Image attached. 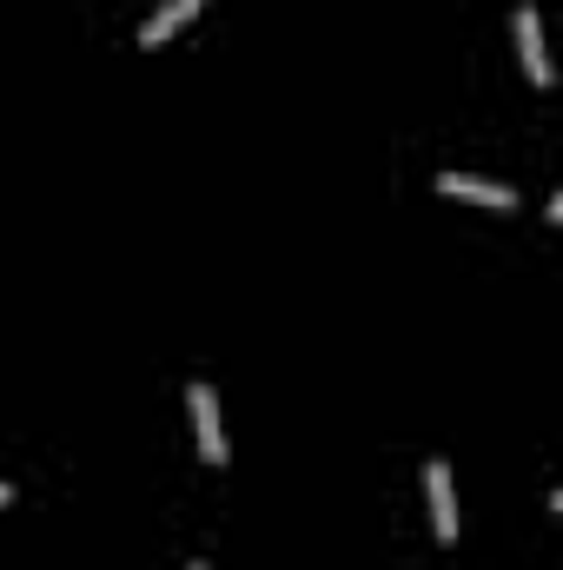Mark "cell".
Returning <instances> with one entry per match:
<instances>
[{
	"label": "cell",
	"mask_w": 563,
	"mask_h": 570,
	"mask_svg": "<svg viewBox=\"0 0 563 570\" xmlns=\"http://www.w3.org/2000/svg\"><path fill=\"white\" fill-rule=\"evenodd\" d=\"M0 504H13V484H7V478H0Z\"/></svg>",
	"instance_id": "cell-6"
},
{
	"label": "cell",
	"mask_w": 563,
	"mask_h": 570,
	"mask_svg": "<svg viewBox=\"0 0 563 570\" xmlns=\"http://www.w3.org/2000/svg\"><path fill=\"white\" fill-rule=\"evenodd\" d=\"M199 7H206V0H166V7H159V13H152V20L140 27V47H159V40H166L172 27H186Z\"/></svg>",
	"instance_id": "cell-5"
},
{
	"label": "cell",
	"mask_w": 563,
	"mask_h": 570,
	"mask_svg": "<svg viewBox=\"0 0 563 570\" xmlns=\"http://www.w3.org/2000/svg\"><path fill=\"white\" fill-rule=\"evenodd\" d=\"M444 199H477V206H517V186L504 179H477V173H437Z\"/></svg>",
	"instance_id": "cell-3"
},
{
	"label": "cell",
	"mask_w": 563,
	"mask_h": 570,
	"mask_svg": "<svg viewBox=\"0 0 563 570\" xmlns=\"http://www.w3.org/2000/svg\"><path fill=\"white\" fill-rule=\"evenodd\" d=\"M424 491H431V524H437V538L451 544V538H457V491H451V464H444V458L424 464Z\"/></svg>",
	"instance_id": "cell-4"
},
{
	"label": "cell",
	"mask_w": 563,
	"mask_h": 570,
	"mask_svg": "<svg viewBox=\"0 0 563 570\" xmlns=\"http://www.w3.org/2000/svg\"><path fill=\"white\" fill-rule=\"evenodd\" d=\"M511 33H517V60H524V73H531L537 87H551V53H544V27H537V7H531V0L511 7Z\"/></svg>",
	"instance_id": "cell-2"
},
{
	"label": "cell",
	"mask_w": 563,
	"mask_h": 570,
	"mask_svg": "<svg viewBox=\"0 0 563 570\" xmlns=\"http://www.w3.org/2000/svg\"><path fill=\"white\" fill-rule=\"evenodd\" d=\"M186 570H213V564H206V558H192V564H186Z\"/></svg>",
	"instance_id": "cell-7"
},
{
	"label": "cell",
	"mask_w": 563,
	"mask_h": 570,
	"mask_svg": "<svg viewBox=\"0 0 563 570\" xmlns=\"http://www.w3.org/2000/svg\"><path fill=\"white\" fill-rule=\"evenodd\" d=\"M186 405H192V431H199V458L206 464H226V431H219V399L206 379L186 385Z\"/></svg>",
	"instance_id": "cell-1"
}]
</instances>
